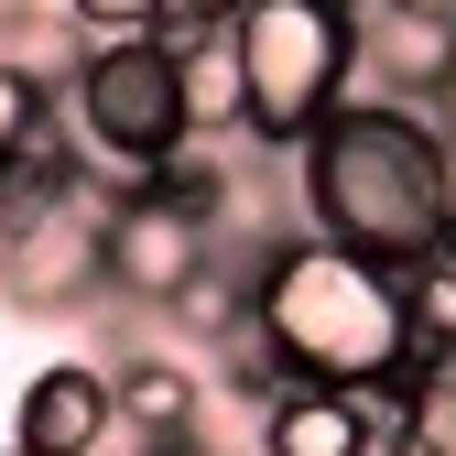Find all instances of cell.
Segmentation results:
<instances>
[{
    "instance_id": "obj_9",
    "label": "cell",
    "mask_w": 456,
    "mask_h": 456,
    "mask_svg": "<svg viewBox=\"0 0 456 456\" xmlns=\"http://www.w3.org/2000/svg\"><path fill=\"white\" fill-rule=\"evenodd\" d=\"M109 424L131 435V456H142V445H185V435H207V380H196L185 359L131 348L120 370H109Z\"/></svg>"
},
{
    "instance_id": "obj_16",
    "label": "cell",
    "mask_w": 456,
    "mask_h": 456,
    "mask_svg": "<svg viewBox=\"0 0 456 456\" xmlns=\"http://www.w3.org/2000/svg\"><path fill=\"white\" fill-rule=\"evenodd\" d=\"M380 12H435V22H456V0H380Z\"/></svg>"
},
{
    "instance_id": "obj_2",
    "label": "cell",
    "mask_w": 456,
    "mask_h": 456,
    "mask_svg": "<svg viewBox=\"0 0 456 456\" xmlns=\"http://www.w3.org/2000/svg\"><path fill=\"white\" fill-rule=\"evenodd\" d=\"M250 326H261V348L282 359V380L359 391V380L413 370L403 272L337 250V240H315V228H282V240L250 261Z\"/></svg>"
},
{
    "instance_id": "obj_5",
    "label": "cell",
    "mask_w": 456,
    "mask_h": 456,
    "mask_svg": "<svg viewBox=\"0 0 456 456\" xmlns=\"http://www.w3.org/2000/svg\"><path fill=\"white\" fill-rule=\"evenodd\" d=\"M207 261H217V228H207L185 196H163V185H120V196H98V282H109V305L163 315Z\"/></svg>"
},
{
    "instance_id": "obj_3",
    "label": "cell",
    "mask_w": 456,
    "mask_h": 456,
    "mask_svg": "<svg viewBox=\"0 0 456 456\" xmlns=\"http://www.w3.org/2000/svg\"><path fill=\"white\" fill-rule=\"evenodd\" d=\"M228 44H240V142L272 163H294L326 109L359 98V0H250Z\"/></svg>"
},
{
    "instance_id": "obj_13",
    "label": "cell",
    "mask_w": 456,
    "mask_h": 456,
    "mask_svg": "<svg viewBox=\"0 0 456 456\" xmlns=\"http://www.w3.org/2000/svg\"><path fill=\"white\" fill-rule=\"evenodd\" d=\"M217 380L240 391V403H272V391H282V359L261 348V326H240V337H217Z\"/></svg>"
},
{
    "instance_id": "obj_12",
    "label": "cell",
    "mask_w": 456,
    "mask_h": 456,
    "mask_svg": "<svg viewBox=\"0 0 456 456\" xmlns=\"http://www.w3.org/2000/svg\"><path fill=\"white\" fill-rule=\"evenodd\" d=\"M44 109H54V77H44V66H22V54H0V163L22 152V131L44 120Z\"/></svg>"
},
{
    "instance_id": "obj_10",
    "label": "cell",
    "mask_w": 456,
    "mask_h": 456,
    "mask_svg": "<svg viewBox=\"0 0 456 456\" xmlns=\"http://www.w3.org/2000/svg\"><path fill=\"white\" fill-rule=\"evenodd\" d=\"M261 456H370V424H359L348 391L282 380L272 403H261Z\"/></svg>"
},
{
    "instance_id": "obj_8",
    "label": "cell",
    "mask_w": 456,
    "mask_h": 456,
    "mask_svg": "<svg viewBox=\"0 0 456 456\" xmlns=\"http://www.w3.org/2000/svg\"><path fill=\"white\" fill-rule=\"evenodd\" d=\"M109 435V370L98 359H44L12 403V456H98Z\"/></svg>"
},
{
    "instance_id": "obj_7",
    "label": "cell",
    "mask_w": 456,
    "mask_h": 456,
    "mask_svg": "<svg viewBox=\"0 0 456 456\" xmlns=\"http://www.w3.org/2000/svg\"><path fill=\"white\" fill-rule=\"evenodd\" d=\"M359 77H370V98H403L424 120H445L456 109V22L359 0Z\"/></svg>"
},
{
    "instance_id": "obj_1",
    "label": "cell",
    "mask_w": 456,
    "mask_h": 456,
    "mask_svg": "<svg viewBox=\"0 0 456 456\" xmlns=\"http://www.w3.org/2000/svg\"><path fill=\"white\" fill-rule=\"evenodd\" d=\"M445 207H456V142H445V120H424L403 98L359 87L348 109H326V131L294 152V217L315 240L380 261V272L424 261Z\"/></svg>"
},
{
    "instance_id": "obj_4",
    "label": "cell",
    "mask_w": 456,
    "mask_h": 456,
    "mask_svg": "<svg viewBox=\"0 0 456 456\" xmlns=\"http://www.w3.org/2000/svg\"><path fill=\"white\" fill-rule=\"evenodd\" d=\"M54 120H66L77 163L98 196L120 185H152L163 163L185 152V109H175V54L152 44H87L66 77H54Z\"/></svg>"
},
{
    "instance_id": "obj_15",
    "label": "cell",
    "mask_w": 456,
    "mask_h": 456,
    "mask_svg": "<svg viewBox=\"0 0 456 456\" xmlns=\"http://www.w3.org/2000/svg\"><path fill=\"white\" fill-rule=\"evenodd\" d=\"M250 0H175V22H240Z\"/></svg>"
},
{
    "instance_id": "obj_6",
    "label": "cell",
    "mask_w": 456,
    "mask_h": 456,
    "mask_svg": "<svg viewBox=\"0 0 456 456\" xmlns=\"http://www.w3.org/2000/svg\"><path fill=\"white\" fill-rule=\"evenodd\" d=\"M0 294L22 315L109 305V282H98V185L87 196H44V207H0Z\"/></svg>"
},
{
    "instance_id": "obj_11",
    "label": "cell",
    "mask_w": 456,
    "mask_h": 456,
    "mask_svg": "<svg viewBox=\"0 0 456 456\" xmlns=\"http://www.w3.org/2000/svg\"><path fill=\"white\" fill-rule=\"evenodd\" d=\"M163 22H175V0H66L77 54H87V44H152Z\"/></svg>"
},
{
    "instance_id": "obj_17",
    "label": "cell",
    "mask_w": 456,
    "mask_h": 456,
    "mask_svg": "<svg viewBox=\"0 0 456 456\" xmlns=\"http://www.w3.org/2000/svg\"><path fill=\"white\" fill-rule=\"evenodd\" d=\"M142 456H217V445H207V435H185V445H142Z\"/></svg>"
},
{
    "instance_id": "obj_14",
    "label": "cell",
    "mask_w": 456,
    "mask_h": 456,
    "mask_svg": "<svg viewBox=\"0 0 456 456\" xmlns=\"http://www.w3.org/2000/svg\"><path fill=\"white\" fill-rule=\"evenodd\" d=\"M370 456H456V445H445V435H435V424H413V435H380V445H370Z\"/></svg>"
}]
</instances>
